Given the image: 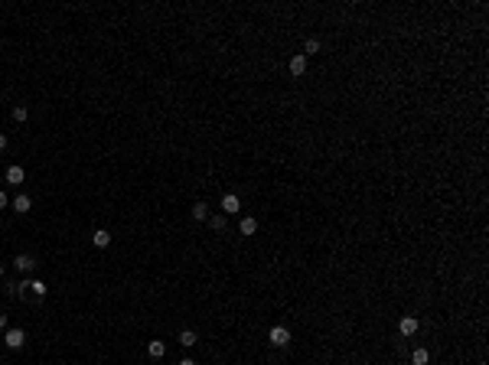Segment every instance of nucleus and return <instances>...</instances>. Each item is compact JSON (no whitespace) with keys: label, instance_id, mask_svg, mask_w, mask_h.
<instances>
[{"label":"nucleus","instance_id":"1","mask_svg":"<svg viewBox=\"0 0 489 365\" xmlns=\"http://www.w3.org/2000/svg\"><path fill=\"white\" fill-rule=\"evenodd\" d=\"M267 339H271V346H277V349H284L287 342H291V329L287 326H274L271 333H267Z\"/></svg>","mask_w":489,"mask_h":365},{"label":"nucleus","instance_id":"2","mask_svg":"<svg viewBox=\"0 0 489 365\" xmlns=\"http://www.w3.org/2000/svg\"><path fill=\"white\" fill-rule=\"evenodd\" d=\"M4 342H7V349H23L26 346V333L23 329H7Z\"/></svg>","mask_w":489,"mask_h":365},{"label":"nucleus","instance_id":"3","mask_svg":"<svg viewBox=\"0 0 489 365\" xmlns=\"http://www.w3.org/2000/svg\"><path fill=\"white\" fill-rule=\"evenodd\" d=\"M238 209H242V199H238L235 192H225L222 196V215H235Z\"/></svg>","mask_w":489,"mask_h":365},{"label":"nucleus","instance_id":"4","mask_svg":"<svg viewBox=\"0 0 489 365\" xmlns=\"http://www.w3.org/2000/svg\"><path fill=\"white\" fill-rule=\"evenodd\" d=\"M13 267H17L20 274H30L33 267H36V258H33V254H17V258H13Z\"/></svg>","mask_w":489,"mask_h":365},{"label":"nucleus","instance_id":"5","mask_svg":"<svg viewBox=\"0 0 489 365\" xmlns=\"http://www.w3.org/2000/svg\"><path fill=\"white\" fill-rule=\"evenodd\" d=\"M4 180H7V183H10V186H20V183H23V180H26V170H23V167H7V173H4Z\"/></svg>","mask_w":489,"mask_h":365},{"label":"nucleus","instance_id":"6","mask_svg":"<svg viewBox=\"0 0 489 365\" xmlns=\"http://www.w3.org/2000/svg\"><path fill=\"white\" fill-rule=\"evenodd\" d=\"M287 68H291V75H297V79H300V75L307 72V56H304V52H300V56H291Z\"/></svg>","mask_w":489,"mask_h":365},{"label":"nucleus","instance_id":"7","mask_svg":"<svg viewBox=\"0 0 489 365\" xmlns=\"http://www.w3.org/2000/svg\"><path fill=\"white\" fill-rule=\"evenodd\" d=\"M398 333H401V336H414L417 333V320H414V316H404V320L398 323Z\"/></svg>","mask_w":489,"mask_h":365},{"label":"nucleus","instance_id":"8","mask_svg":"<svg viewBox=\"0 0 489 365\" xmlns=\"http://www.w3.org/2000/svg\"><path fill=\"white\" fill-rule=\"evenodd\" d=\"M147 352H150V359H163V355H167V346H163L160 339H150L147 342Z\"/></svg>","mask_w":489,"mask_h":365},{"label":"nucleus","instance_id":"9","mask_svg":"<svg viewBox=\"0 0 489 365\" xmlns=\"http://www.w3.org/2000/svg\"><path fill=\"white\" fill-rule=\"evenodd\" d=\"M46 290H49V287H46V280H39V277H33V280H30V294H33L36 300H43V297H46Z\"/></svg>","mask_w":489,"mask_h":365},{"label":"nucleus","instance_id":"10","mask_svg":"<svg viewBox=\"0 0 489 365\" xmlns=\"http://www.w3.org/2000/svg\"><path fill=\"white\" fill-rule=\"evenodd\" d=\"M238 232H242V235H254V232H258V218L245 215V218H242V225H238Z\"/></svg>","mask_w":489,"mask_h":365},{"label":"nucleus","instance_id":"11","mask_svg":"<svg viewBox=\"0 0 489 365\" xmlns=\"http://www.w3.org/2000/svg\"><path fill=\"white\" fill-rule=\"evenodd\" d=\"M92 242H95V248H108V245H111V235H108L105 229H98V232L92 235Z\"/></svg>","mask_w":489,"mask_h":365},{"label":"nucleus","instance_id":"12","mask_svg":"<svg viewBox=\"0 0 489 365\" xmlns=\"http://www.w3.org/2000/svg\"><path fill=\"white\" fill-rule=\"evenodd\" d=\"M196 342H199V336H196V333H192V329H183V333H180V346H186V349H192V346H196Z\"/></svg>","mask_w":489,"mask_h":365},{"label":"nucleus","instance_id":"13","mask_svg":"<svg viewBox=\"0 0 489 365\" xmlns=\"http://www.w3.org/2000/svg\"><path fill=\"white\" fill-rule=\"evenodd\" d=\"M192 218H196V222H205V218H209V205L196 202V205H192Z\"/></svg>","mask_w":489,"mask_h":365},{"label":"nucleus","instance_id":"14","mask_svg":"<svg viewBox=\"0 0 489 365\" xmlns=\"http://www.w3.org/2000/svg\"><path fill=\"white\" fill-rule=\"evenodd\" d=\"M13 209H17V212H30L33 209V199L30 196H17V199H13Z\"/></svg>","mask_w":489,"mask_h":365},{"label":"nucleus","instance_id":"15","mask_svg":"<svg viewBox=\"0 0 489 365\" xmlns=\"http://www.w3.org/2000/svg\"><path fill=\"white\" fill-rule=\"evenodd\" d=\"M411 362H414V365H428V362H431L428 349H414V352H411Z\"/></svg>","mask_w":489,"mask_h":365},{"label":"nucleus","instance_id":"16","mask_svg":"<svg viewBox=\"0 0 489 365\" xmlns=\"http://www.w3.org/2000/svg\"><path fill=\"white\" fill-rule=\"evenodd\" d=\"M26 118H30V111H26V105H17V108H13V121H17V124H23Z\"/></svg>","mask_w":489,"mask_h":365},{"label":"nucleus","instance_id":"17","mask_svg":"<svg viewBox=\"0 0 489 365\" xmlns=\"http://www.w3.org/2000/svg\"><path fill=\"white\" fill-rule=\"evenodd\" d=\"M209 225L216 232H225V215H209Z\"/></svg>","mask_w":489,"mask_h":365},{"label":"nucleus","instance_id":"18","mask_svg":"<svg viewBox=\"0 0 489 365\" xmlns=\"http://www.w3.org/2000/svg\"><path fill=\"white\" fill-rule=\"evenodd\" d=\"M304 52H307V56H313V52H320V39H307Z\"/></svg>","mask_w":489,"mask_h":365},{"label":"nucleus","instance_id":"19","mask_svg":"<svg viewBox=\"0 0 489 365\" xmlns=\"http://www.w3.org/2000/svg\"><path fill=\"white\" fill-rule=\"evenodd\" d=\"M7 205H10V199H7V192L0 189V209H7Z\"/></svg>","mask_w":489,"mask_h":365},{"label":"nucleus","instance_id":"20","mask_svg":"<svg viewBox=\"0 0 489 365\" xmlns=\"http://www.w3.org/2000/svg\"><path fill=\"white\" fill-rule=\"evenodd\" d=\"M7 143H10V140H7V134H0V150H7Z\"/></svg>","mask_w":489,"mask_h":365},{"label":"nucleus","instance_id":"21","mask_svg":"<svg viewBox=\"0 0 489 365\" xmlns=\"http://www.w3.org/2000/svg\"><path fill=\"white\" fill-rule=\"evenodd\" d=\"M0 329H7V313H0Z\"/></svg>","mask_w":489,"mask_h":365},{"label":"nucleus","instance_id":"22","mask_svg":"<svg viewBox=\"0 0 489 365\" xmlns=\"http://www.w3.org/2000/svg\"><path fill=\"white\" fill-rule=\"evenodd\" d=\"M180 365H196V362H192V359H183V362H180Z\"/></svg>","mask_w":489,"mask_h":365},{"label":"nucleus","instance_id":"23","mask_svg":"<svg viewBox=\"0 0 489 365\" xmlns=\"http://www.w3.org/2000/svg\"><path fill=\"white\" fill-rule=\"evenodd\" d=\"M0 277H4V264H0Z\"/></svg>","mask_w":489,"mask_h":365}]
</instances>
